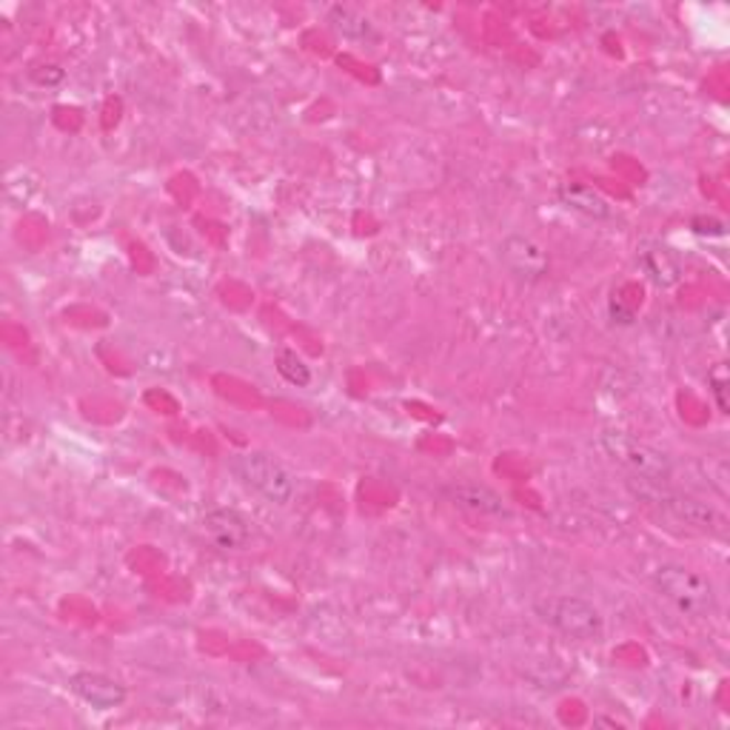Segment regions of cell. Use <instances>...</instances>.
<instances>
[{"mask_svg": "<svg viewBox=\"0 0 730 730\" xmlns=\"http://www.w3.org/2000/svg\"><path fill=\"white\" fill-rule=\"evenodd\" d=\"M628 488L636 497L648 505L663 508L665 514H670L674 520L685 522V525L705 531V534H728V517L719 511V508L708 505L699 497L682 494V491H674V488H665V482H648V480H634L630 477Z\"/></svg>", "mask_w": 730, "mask_h": 730, "instance_id": "obj_1", "label": "cell"}, {"mask_svg": "<svg viewBox=\"0 0 730 730\" xmlns=\"http://www.w3.org/2000/svg\"><path fill=\"white\" fill-rule=\"evenodd\" d=\"M654 588L674 602L688 616H710L717 611V588L699 571L685 569L679 562H663L650 571Z\"/></svg>", "mask_w": 730, "mask_h": 730, "instance_id": "obj_2", "label": "cell"}, {"mask_svg": "<svg viewBox=\"0 0 730 730\" xmlns=\"http://www.w3.org/2000/svg\"><path fill=\"white\" fill-rule=\"evenodd\" d=\"M229 468L237 480L243 482L249 491L263 497L265 502L289 505V502L298 497V477L291 473V468H285L280 460H274L271 453L263 451L234 453Z\"/></svg>", "mask_w": 730, "mask_h": 730, "instance_id": "obj_3", "label": "cell"}, {"mask_svg": "<svg viewBox=\"0 0 730 730\" xmlns=\"http://www.w3.org/2000/svg\"><path fill=\"white\" fill-rule=\"evenodd\" d=\"M599 446L602 451L608 453L616 466L625 468L634 480L668 482L670 477H674V462H670L668 453L648 446V442L636 440L630 434L614 431V428H611V431H602Z\"/></svg>", "mask_w": 730, "mask_h": 730, "instance_id": "obj_4", "label": "cell"}, {"mask_svg": "<svg viewBox=\"0 0 730 730\" xmlns=\"http://www.w3.org/2000/svg\"><path fill=\"white\" fill-rule=\"evenodd\" d=\"M542 619L554 625L562 636L574 643H596L605 634V619L599 611L582 596H556L542 605Z\"/></svg>", "mask_w": 730, "mask_h": 730, "instance_id": "obj_5", "label": "cell"}, {"mask_svg": "<svg viewBox=\"0 0 730 730\" xmlns=\"http://www.w3.org/2000/svg\"><path fill=\"white\" fill-rule=\"evenodd\" d=\"M500 260L511 278L528 285L540 283L551 269L545 246L536 243L534 237L528 234H508L500 246Z\"/></svg>", "mask_w": 730, "mask_h": 730, "instance_id": "obj_6", "label": "cell"}, {"mask_svg": "<svg viewBox=\"0 0 730 730\" xmlns=\"http://www.w3.org/2000/svg\"><path fill=\"white\" fill-rule=\"evenodd\" d=\"M200 528H204L206 540L211 545L223 548V551H243L254 536L251 522L234 508H211V511H206Z\"/></svg>", "mask_w": 730, "mask_h": 730, "instance_id": "obj_7", "label": "cell"}, {"mask_svg": "<svg viewBox=\"0 0 730 730\" xmlns=\"http://www.w3.org/2000/svg\"><path fill=\"white\" fill-rule=\"evenodd\" d=\"M69 685H72L77 699H83V702L97 710L121 708V705L126 702V688H123L121 682H115V679L103 677V674H88V670H83V674H75Z\"/></svg>", "mask_w": 730, "mask_h": 730, "instance_id": "obj_8", "label": "cell"}, {"mask_svg": "<svg viewBox=\"0 0 730 730\" xmlns=\"http://www.w3.org/2000/svg\"><path fill=\"white\" fill-rule=\"evenodd\" d=\"M448 500L457 508H466L471 514L480 517H508L511 508L502 500L497 491H491L488 486H477V482H457V486L446 488Z\"/></svg>", "mask_w": 730, "mask_h": 730, "instance_id": "obj_9", "label": "cell"}, {"mask_svg": "<svg viewBox=\"0 0 730 730\" xmlns=\"http://www.w3.org/2000/svg\"><path fill=\"white\" fill-rule=\"evenodd\" d=\"M556 195H560L562 206H569L571 211L588 217V220H611L614 217V206L608 204V197L585 182H562Z\"/></svg>", "mask_w": 730, "mask_h": 730, "instance_id": "obj_10", "label": "cell"}, {"mask_svg": "<svg viewBox=\"0 0 730 730\" xmlns=\"http://www.w3.org/2000/svg\"><path fill=\"white\" fill-rule=\"evenodd\" d=\"M639 263H643L645 274H648L659 289H670V285H677L679 280H682V265H679V260L674 258L668 249L643 251Z\"/></svg>", "mask_w": 730, "mask_h": 730, "instance_id": "obj_11", "label": "cell"}, {"mask_svg": "<svg viewBox=\"0 0 730 730\" xmlns=\"http://www.w3.org/2000/svg\"><path fill=\"white\" fill-rule=\"evenodd\" d=\"M328 23H332L334 32L348 38V41H368V38H374V23L365 14H359L357 9L334 7L328 12Z\"/></svg>", "mask_w": 730, "mask_h": 730, "instance_id": "obj_12", "label": "cell"}, {"mask_svg": "<svg viewBox=\"0 0 730 730\" xmlns=\"http://www.w3.org/2000/svg\"><path fill=\"white\" fill-rule=\"evenodd\" d=\"M278 372H280V377L289 383V386L305 388L309 383H312V372H309L305 359L300 357L298 352H291V348H283V352H278Z\"/></svg>", "mask_w": 730, "mask_h": 730, "instance_id": "obj_13", "label": "cell"}, {"mask_svg": "<svg viewBox=\"0 0 730 730\" xmlns=\"http://www.w3.org/2000/svg\"><path fill=\"white\" fill-rule=\"evenodd\" d=\"M32 77L38 83H41V86H54V83H61L63 81V69H58V66H54V63H46V66L34 69Z\"/></svg>", "mask_w": 730, "mask_h": 730, "instance_id": "obj_14", "label": "cell"}, {"mask_svg": "<svg viewBox=\"0 0 730 730\" xmlns=\"http://www.w3.org/2000/svg\"><path fill=\"white\" fill-rule=\"evenodd\" d=\"M693 229H697L699 234H724V226L719 223V220H713V217H697V220H693Z\"/></svg>", "mask_w": 730, "mask_h": 730, "instance_id": "obj_15", "label": "cell"}, {"mask_svg": "<svg viewBox=\"0 0 730 730\" xmlns=\"http://www.w3.org/2000/svg\"><path fill=\"white\" fill-rule=\"evenodd\" d=\"M713 394H717L719 408H722V414H728V403H724V383H719L717 377H713Z\"/></svg>", "mask_w": 730, "mask_h": 730, "instance_id": "obj_16", "label": "cell"}]
</instances>
